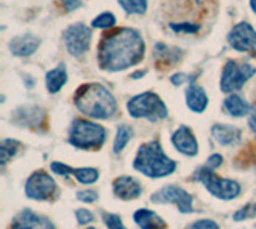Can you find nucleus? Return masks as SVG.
<instances>
[{
	"instance_id": "1",
	"label": "nucleus",
	"mask_w": 256,
	"mask_h": 229,
	"mask_svg": "<svg viewBox=\"0 0 256 229\" xmlns=\"http://www.w3.org/2000/svg\"><path fill=\"white\" fill-rule=\"evenodd\" d=\"M144 48L146 45L140 30L133 28H120L101 38L98 52L100 66L109 72L128 69L142 60Z\"/></svg>"
},
{
	"instance_id": "2",
	"label": "nucleus",
	"mask_w": 256,
	"mask_h": 229,
	"mask_svg": "<svg viewBox=\"0 0 256 229\" xmlns=\"http://www.w3.org/2000/svg\"><path fill=\"white\" fill-rule=\"evenodd\" d=\"M74 102L84 116L96 120L110 119L117 112V101L101 84H86L76 92Z\"/></svg>"
},
{
	"instance_id": "3",
	"label": "nucleus",
	"mask_w": 256,
	"mask_h": 229,
	"mask_svg": "<svg viewBox=\"0 0 256 229\" xmlns=\"http://www.w3.org/2000/svg\"><path fill=\"white\" fill-rule=\"evenodd\" d=\"M133 167L149 178H162L172 175L176 168V164L170 157H166L157 141H150L138 149Z\"/></svg>"
},
{
	"instance_id": "4",
	"label": "nucleus",
	"mask_w": 256,
	"mask_h": 229,
	"mask_svg": "<svg viewBox=\"0 0 256 229\" xmlns=\"http://www.w3.org/2000/svg\"><path fill=\"white\" fill-rule=\"evenodd\" d=\"M128 114L134 119H148L150 122L162 120L168 116V109L165 102L160 100L158 94L146 92L141 94H136L126 102Z\"/></svg>"
},
{
	"instance_id": "5",
	"label": "nucleus",
	"mask_w": 256,
	"mask_h": 229,
	"mask_svg": "<svg viewBox=\"0 0 256 229\" xmlns=\"http://www.w3.org/2000/svg\"><path fill=\"white\" fill-rule=\"evenodd\" d=\"M106 141V130L90 120L77 119L69 130V143L77 149H98Z\"/></svg>"
},
{
	"instance_id": "6",
	"label": "nucleus",
	"mask_w": 256,
	"mask_h": 229,
	"mask_svg": "<svg viewBox=\"0 0 256 229\" xmlns=\"http://www.w3.org/2000/svg\"><path fill=\"white\" fill-rule=\"evenodd\" d=\"M196 180L200 181V183H204V186L210 191V194H213L214 197H218L221 200H232L240 194V184L237 181L221 178L208 167L197 170Z\"/></svg>"
},
{
	"instance_id": "7",
	"label": "nucleus",
	"mask_w": 256,
	"mask_h": 229,
	"mask_svg": "<svg viewBox=\"0 0 256 229\" xmlns=\"http://www.w3.org/2000/svg\"><path fill=\"white\" fill-rule=\"evenodd\" d=\"M256 74V68H253L248 62H237V61H228L224 64L222 74H221V90L224 93H232L237 90H242L244 85L250 80Z\"/></svg>"
},
{
	"instance_id": "8",
	"label": "nucleus",
	"mask_w": 256,
	"mask_h": 229,
	"mask_svg": "<svg viewBox=\"0 0 256 229\" xmlns=\"http://www.w3.org/2000/svg\"><path fill=\"white\" fill-rule=\"evenodd\" d=\"M64 45L70 56L80 58L88 52L92 44V29L85 26L84 22H77V24L69 26L62 34Z\"/></svg>"
},
{
	"instance_id": "9",
	"label": "nucleus",
	"mask_w": 256,
	"mask_h": 229,
	"mask_svg": "<svg viewBox=\"0 0 256 229\" xmlns=\"http://www.w3.org/2000/svg\"><path fill=\"white\" fill-rule=\"evenodd\" d=\"M56 192V183L48 173L38 170L32 173L26 183V196L34 200H48Z\"/></svg>"
},
{
	"instance_id": "10",
	"label": "nucleus",
	"mask_w": 256,
	"mask_h": 229,
	"mask_svg": "<svg viewBox=\"0 0 256 229\" xmlns=\"http://www.w3.org/2000/svg\"><path fill=\"white\" fill-rule=\"evenodd\" d=\"M150 200L156 204H176V207L182 213H189L192 208V196L180 186H165L156 194L150 196Z\"/></svg>"
},
{
	"instance_id": "11",
	"label": "nucleus",
	"mask_w": 256,
	"mask_h": 229,
	"mask_svg": "<svg viewBox=\"0 0 256 229\" xmlns=\"http://www.w3.org/2000/svg\"><path fill=\"white\" fill-rule=\"evenodd\" d=\"M228 42L237 52H256V30L248 22H238L229 32Z\"/></svg>"
},
{
	"instance_id": "12",
	"label": "nucleus",
	"mask_w": 256,
	"mask_h": 229,
	"mask_svg": "<svg viewBox=\"0 0 256 229\" xmlns=\"http://www.w3.org/2000/svg\"><path fill=\"white\" fill-rule=\"evenodd\" d=\"M10 229H54V224L36 212L22 210L13 218Z\"/></svg>"
},
{
	"instance_id": "13",
	"label": "nucleus",
	"mask_w": 256,
	"mask_h": 229,
	"mask_svg": "<svg viewBox=\"0 0 256 229\" xmlns=\"http://www.w3.org/2000/svg\"><path fill=\"white\" fill-rule=\"evenodd\" d=\"M52 170L56 173V175H62V176H69V175H74L76 180L78 181V183L82 184H92L94 183L96 180H98L100 173L96 168H70L68 167V165H64L61 162H52Z\"/></svg>"
},
{
	"instance_id": "14",
	"label": "nucleus",
	"mask_w": 256,
	"mask_h": 229,
	"mask_svg": "<svg viewBox=\"0 0 256 229\" xmlns=\"http://www.w3.org/2000/svg\"><path fill=\"white\" fill-rule=\"evenodd\" d=\"M172 141H173V146L184 156H196L198 151V144H197L194 133H192L190 128L186 127V125H182V127H180L173 133Z\"/></svg>"
},
{
	"instance_id": "15",
	"label": "nucleus",
	"mask_w": 256,
	"mask_h": 229,
	"mask_svg": "<svg viewBox=\"0 0 256 229\" xmlns=\"http://www.w3.org/2000/svg\"><path fill=\"white\" fill-rule=\"evenodd\" d=\"M112 189H114V194L122 200H133L142 192L141 184L132 176H118L112 183Z\"/></svg>"
},
{
	"instance_id": "16",
	"label": "nucleus",
	"mask_w": 256,
	"mask_h": 229,
	"mask_svg": "<svg viewBox=\"0 0 256 229\" xmlns=\"http://www.w3.org/2000/svg\"><path fill=\"white\" fill-rule=\"evenodd\" d=\"M38 46H40V38L32 34L18 36L10 40V52L14 56H21V58L34 54Z\"/></svg>"
},
{
	"instance_id": "17",
	"label": "nucleus",
	"mask_w": 256,
	"mask_h": 229,
	"mask_svg": "<svg viewBox=\"0 0 256 229\" xmlns=\"http://www.w3.org/2000/svg\"><path fill=\"white\" fill-rule=\"evenodd\" d=\"M212 135L216 143H220L222 146H232V144H237L240 141L242 132L237 127H232V125L216 124L212 127Z\"/></svg>"
},
{
	"instance_id": "18",
	"label": "nucleus",
	"mask_w": 256,
	"mask_h": 229,
	"mask_svg": "<svg viewBox=\"0 0 256 229\" xmlns=\"http://www.w3.org/2000/svg\"><path fill=\"white\" fill-rule=\"evenodd\" d=\"M186 102L190 110L200 114V112H204L208 106V96L202 86L190 84L189 88L186 90Z\"/></svg>"
},
{
	"instance_id": "19",
	"label": "nucleus",
	"mask_w": 256,
	"mask_h": 229,
	"mask_svg": "<svg viewBox=\"0 0 256 229\" xmlns=\"http://www.w3.org/2000/svg\"><path fill=\"white\" fill-rule=\"evenodd\" d=\"M16 117H14V122L20 124V125H29V127H37L40 125L44 119V110L37 108V106H26V108H21L16 110Z\"/></svg>"
},
{
	"instance_id": "20",
	"label": "nucleus",
	"mask_w": 256,
	"mask_h": 229,
	"mask_svg": "<svg viewBox=\"0 0 256 229\" xmlns=\"http://www.w3.org/2000/svg\"><path fill=\"white\" fill-rule=\"evenodd\" d=\"M134 223L138 224L141 229H166V223L160 218L157 213L150 210H138L134 213Z\"/></svg>"
},
{
	"instance_id": "21",
	"label": "nucleus",
	"mask_w": 256,
	"mask_h": 229,
	"mask_svg": "<svg viewBox=\"0 0 256 229\" xmlns=\"http://www.w3.org/2000/svg\"><path fill=\"white\" fill-rule=\"evenodd\" d=\"M154 54L157 62H162L165 68H170L181 60L182 52L180 48H173V46H168L165 44H157L154 48Z\"/></svg>"
},
{
	"instance_id": "22",
	"label": "nucleus",
	"mask_w": 256,
	"mask_h": 229,
	"mask_svg": "<svg viewBox=\"0 0 256 229\" xmlns=\"http://www.w3.org/2000/svg\"><path fill=\"white\" fill-rule=\"evenodd\" d=\"M45 82H46V88L50 93H58L62 88V85H66L68 70H66V66H64V62H61L58 68L48 70L45 76Z\"/></svg>"
},
{
	"instance_id": "23",
	"label": "nucleus",
	"mask_w": 256,
	"mask_h": 229,
	"mask_svg": "<svg viewBox=\"0 0 256 229\" xmlns=\"http://www.w3.org/2000/svg\"><path fill=\"white\" fill-rule=\"evenodd\" d=\"M224 109L232 117H244L250 112V104L244 100L240 98L238 94H229V96L224 100Z\"/></svg>"
},
{
	"instance_id": "24",
	"label": "nucleus",
	"mask_w": 256,
	"mask_h": 229,
	"mask_svg": "<svg viewBox=\"0 0 256 229\" xmlns=\"http://www.w3.org/2000/svg\"><path fill=\"white\" fill-rule=\"evenodd\" d=\"M133 136V130L132 127H128V125H118L117 128V135H116V140H114V152H122V149L128 144V141Z\"/></svg>"
},
{
	"instance_id": "25",
	"label": "nucleus",
	"mask_w": 256,
	"mask_h": 229,
	"mask_svg": "<svg viewBox=\"0 0 256 229\" xmlns=\"http://www.w3.org/2000/svg\"><path fill=\"white\" fill-rule=\"evenodd\" d=\"M128 14H144L148 10V0H117Z\"/></svg>"
},
{
	"instance_id": "26",
	"label": "nucleus",
	"mask_w": 256,
	"mask_h": 229,
	"mask_svg": "<svg viewBox=\"0 0 256 229\" xmlns=\"http://www.w3.org/2000/svg\"><path fill=\"white\" fill-rule=\"evenodd\" d=\"M21 144L16 140H10L6 138L2 141V148H0V157H2V165H6V162L12 159V157L16 154V149H18Z\"/></svg>"
},
{
	"instance_id": "27",
	"label": "nucleus",
	"mask_w": 256,
	"mask_h": 229,
	"mask_svg": "<svg viewBox=\"0 0 256 229\" xmlns=\"http://www.w3.org/2000/svg\"><path fill=\"white\" fill-rule=\"evenodd\" d=\"M116 22H117V20L114 14L109 12H104L92 21V26L96 29H110L116 26Z\"/></svg>"
},
{
	"instance_id": "28",
	"label": "nucleus",
	"mask_w": 256,
	"mask_h": 229,
	"mask_svg": "<svg viewBox=\"0 0 256 229\" xmlns=\"http://www.w3.org/2000/svg\"><path fill=\"white\" fill-rule=\"evenodd\" d=\"M254 216H256V202H250V204H246L245 207L237 210L232 218H234V221H244V220H250Z\"/></svg>"
},
{
	"instance_id": "29",
	"label": "nucleus",
	"mask_w": 256,
	"mask_h": 229,
	"mask_svg": "<svg viewBox=\"0 0 256 229\" xmlns=\"http://www.w3.org/2000/svg\"><path fill=\"white\" fill-rule=\"evenodd\" d=\"M170 29L174 32H188V34H194L200 29L198 24H192V22H170Z\"/></svg>"
},
{
	"instance_id": "30",
	"label": "nucleus",
	"mask_w": 256,
	"mask_h": 229,
	"mask_svg": "<svg viewBox=\"0 0 256 229\" xmlns=\"http://www.w3.org/2000/svg\"><path fill=\"white\" fill-rule=\"evenodd\" d=\"M102 220H104V223L108 224L109 229H125L120 216L114 215V213H102Z\"/></svg>"
},
{
	"instance_id": "31",
	"label": "nucleus",
	"mask_w": 256,
	"mask_h": 229,
	"mask_svg": "<svg viewBox=\"0 0 256 229\" xmlns=\"http://www.w3.org/2000/svg\"><path fill=\"white\" fill-rule=\"evenodd\" d=\"M189 229H220V226L212 220H198L196 223H192Z\"/></svg>"
},
{
	"instance_id": "32",
	"label": "nucleus",
	"mask_w": 256,
	"mask_h": 229,
	"mask_svg": "<svg viewBox=\"0 0 256 229\" xmlns=\"http://www.w3.org/2000/svg\"><path fill=\"white\" fill-rule=\"evenodd\" d=\"M77 199L82 202H94L98 199V192L93 191V189H85V191H78L77 192Z\"/></svg>"
},
{
	"instance_id": "33",
	"label": "nucleus",
	"mask_w": 256,
	"mask_h": 229,
	"mask_svg": "<svg viewBox=\"0 0 256 229\" xmlns=\"http://www.w3.org/2000/svg\"><path fill=\"white\" fill-rule=\"evenodd\" d=\"M76 216H77L78 224H86V223H90V221H93V213L85 210V208L77 210L76 212Z\"/></svg>"
},
{
	"instance_id": "34",
	"label": "nucleus",
	"mask_w": 256,
	"mask_h": 229,
	"mask_svg": "<svg viewBox=\"0 0 256 229\" xmlns=\"http://www.w3.org/2000/svg\"><path fill=\"white\" fill-rule=\"evenodd\" d=\"M221 164H222V157H221L220 154H213V156L208 157L206 167H208V168H212V170H214L216 167H220Z\"/></svg>"
},
{
	"instance_id": "35",
	"label": "nucleus",
	"mask_w": 256,
	"mask_h": 229,
	"mask_svg": "<svg viewBox=\"0 0 256 229\" xmlns=\"http://www.w3.org/2000/svg\"><path fill=\"white\" fill-rule=\"evenodd\" d=\"M60 2L64 5V8L68 12H74L82 6V2H80V0H60Z\"/></svg>"
},
{
	"instance_id": "36",
	"label": "nucleus",
	"mask_w": 256,
	"mask_h": 229,
	"mask_svg": "<svg viewBox=\"0 0 256 229\" xmlns=\"http://www.w3.org/2000/svg\"><path fill=\"white\" fill-rule=\"evenodd\" d=\"M186 80H188V76L186 74H174V76H172L173 85H181V84H184Z\"/></svg>"
},
{
	"instance_id": "37",
	"label": "nucleus",
	"mask_w": 256,
	"mask_h": 229,
	"mask_svg": "<svg viewBox=\"0 0 256 229\" xmlns=\"http://www.w3.org/2000/svg\"><path fill=\"white\" fill-rule=\"evenodd\" d=\"M250 127H252V130L254 132V135H256V112L250 117Z\"/></svg>"
},
{
	"instance_id": "38",
	"label": "nucleus",
	"mask_w": 256,
	"mask_h": 229,
	"mask_svg": "<svg viewBox=\"0 0 256 229\" xmlns=\"http://www.w3.org/2000/svg\"><path fill=\"white\" fill-rule=\"evenodd\" d=\"M144 74H146V70H141V72H134V74H133V78H140V77H142Z\"/></svg>"
},
{
	"instance_id": "39",
	"label": "nucleus",
	"mask_w": 256,
	"mask_h": 229,
	"mask_svg": "<svg viewBox=\"0 0 256 229\" xmlns=\"http://www.w3.org/2000/svg\"><path fill=\"white\" fill-rule=\"evenodd\" d=\"M250 6H252V10H253L254 14H256V0H250Z\"/></svg>"
},
{
	"instance_id": "40",
	"label": "nucleus",
	"mask_w": 256,
	"mask_h": 229,
	"mask_svg": "<svg viewBox=\"0 0 256 229\" xmlns=\"http://www.w3.org/2000/svg\"><path fill=\"white\" fill-rule=\"evenodd\" d=\"M88 229H94V228H88Z\"/></svg>"
},
{
	"instance_id": "41",
	"label": "nucleus",
	"mask_w": 256,
	"mask_h": 229,
	"mask_svg": "<svg viewBox=\"0 0 256 229\" xmlns=\"http://www.w3.org/2000/svg\"><path fill=\"white\" fill-rule=\"evenodd\" d=\"M197 2H200V0H197Z\"/></svg>"
}]
</instances>
